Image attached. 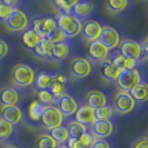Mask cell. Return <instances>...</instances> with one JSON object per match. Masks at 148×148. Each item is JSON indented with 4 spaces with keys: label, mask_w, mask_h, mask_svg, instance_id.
<instances>
[{
    "label": "cell",
    "mask_w": 148,
    "mask_h": 148,
    "mask_svg": "<svg viewBox=\"0 0 148 148\" xmlns=\"http://www.w3.org/2000/svg\"><path fill=\"white\" fill-rule=\"evenodd\" d=\"M35 77L36 73L32 69V67L23 62L15 65L10 71V82L16 88L17 87L25 88L34 85Z\"/></svg>",
    "instance_id": "1"
},
{
    "label": "cell",
    "mask_w": 148,
    "mask_h": 148,
    "mask_svg": "<svg viewBox=\"0 0 148 148\" xmlns=\"http://www.w3.org/2000/svg\"><path fill=\"white\" fill-rule=\"evenodd\" d=\"M55 18L57 27L62 31L67 39L77 37L82 32V22L73 15H57Z\"/></svg>",
    "instance_id": "2"
},
{
    "label": "cell",
    "mask_w": 148,
    "mask_h": 148,
    "mask_svg": "<svg viewBox=\"0 0 148 148\" xmlns=\"http://www.w3.org/2000/svg\"><path fill=\"white\" fill-rule=\"evenodd\" d=\"M141 75L138 68L130 69V70H124L120 71L118 78L116 79V85L120 89V91L124 92H130L138 84H140Z\"/></svg>",
    "instance_id": "3"
},
{
    "label": "cell",
    "mask_w": 148,
    "mask_h": 148,
    "mask_svg": "<svg viewBox=\"0 0 148 148\" xmlns=\"http://www.w3.org/2000/svg\"><path fill=\"white\" fill-rule=\"evenodd\" d=\"M31 28L37 32L41 39H46L57 28L56 18L50 15L39 16L32 19Z\"/></svg>",
    "instance_id": "4"
},
{
    "label": "cell",
    "mask_w": 148,
    "mask_h": 148,
    "mask_svg": "<svg viewBox=\"0 0 148 148\" xmlns=\"http://www.w3.org/2000/svg\"><path fill=\"white\" fill-rule=\"evenodd\" d=\"M5 23L8 30L14 32H20L27 30L30 27V19L23 10L14 9Z\"/></svg>",
    "instance_id": "5"
},
{
    "label": "cell",
    "mask_w": 148,
    "mask_h": 148,
    "mask_svg": "<svg viewBox=\"0 0 148 148\" xmlns=\"http://www.w3.org/2000/svg\"><path fill=\"white\" fill-rule=\"evenodd\" d=\"M92 71V65L84 57H75L69 62V74L74 78L82 79L88 77Z\"/></svg>",
    "instance_id": "6"
},
{
    "label": "cell",
    "mask_w": 148,
    "mask_h": 148,
    "mask_svg": "<svg viewBox=\"0 0 148 148\" xmlns=\"http://www.w3.org/2000/svg\"><path fill=\"white\" fill-rule=\"evenodd\" d=\"M40 120H41L42 126L46 129L51 130L53 128L62 125L64 116L56 106H47V107H45Z\"/></svg>",
    "instance_id": "7"
},
{
    "label": "cell",
    "mask_w": 148,
    "mask_h": 148,
    "mask_svg": "<svg viewBox=\"0 0 148 148\" xmlns=\"http://www.w3.org/2000/svg\"><path fill=\"white\" fill-rule=\"evenodd\" d=\"M112 109L120 115H126L134 110L136 103L128 92L118 91L112 99Z\"/></svg>",
    "instance_id": "8"
},
{
    "label": "cell",
    "mask_w": 148,
    "mask_h": 148,
    "mask_svg": "<svg viewBox=\"0 0 148 148\" xmlns=\"http://www.w3.org/2000/svg\"><path fill=\"white\" fill-rule=\"evenodd\" d=\"M118 52L128 59L140 61L143 58V51H141L139 42L132 40V39H124L118 45Z\"/></svg>",
    "instance_id": "9"
},
{
    "label": "cell",
    "mask_w": 148,
    "mask_h": 148,
    "mask_svg": "<svg viewBox=\"0 0 148 148\" xmlns=\"http://www.w3.org/2000/svg\"><path fill=\"white\" fill-rule=\"evenodd\" d=\"M97 40L101 45H104L105 47L110 51V50H114L118 47L119 42H120V36H119V32L114 27L103 26L101 32H100Z\"/></svg>",
    "instance_id": "10"
},
{
    "label": "cell",
    "mask_w": 148,
    "mask_h": 148,
    "mask_svg": "<svg viewBox=\"0 0 148 148\" xmlns=\"http://www.w3.org/2000/svg\"><path fill=\"white\" fill-rule=\"evenodd\" d=\"M95 11H96V5L92 1L82 0V1H75L70 15H73L82 22L85 20H88L95 14Z\"/></svg>",
    "instance_id": "11"
},
{
    "label": "cell",
    "mask_w": 148,
    "mask_h": 148,
    "mask_svg": "<svg viewBox=\"0 0 148 148\" xmlns=\"http://www.w3.org/2000/svg\"><path fill=\"white\" fill-rule=\"evenodd\" d=\"M73 52H74L73 47L67 40L62 42H58V44H53L49 60L53 62H62L69 59Z\"/></svg>",
    "instance_id": "12"
},
{
    "label": "cell",
    "mask_w": 148,
    "mask_h": 148,
    "mask_svg": "<svg viewBox=\"0 0 148 148\" xmlns=\"http://www.w3.org/2000/svg\"><path fill=\"white\" fill-rule=\"evenodd\" d=\"M56 107L59 109L64 117H71L78 109V103L74 97L69 94H65L56 100Z\"/></svg>",
    "instance_id": "13"
},
{
    "label": "cell",
    "mask_w": 148,
    "mask_h": 148,
    "mask_svg": "<svg viewBox=\"0 0 148 148\" xmlns=\"http://www.w3.org/2000/svg\"><path fill=\"white\" fill-rule=\"evenodd\" d=\"M20 92L19 90L14 86H7L0 89V106L3 107H10V106H18L20 101Z\"/></svg>",
    "instance_id": "14"
},
{
    "label": "cell",
    "mask_w": 148,
    "mask_h": 148,
    "mask_svg": "<svg viewBox=\"0 0 148 148\" xmlns=\"http://www.w3.org/2000/svg\"><path fill=\"white\" fill-rule=\"evenodd\" d=\"M87 53H88V58L92 62H104L105 60L108 59L109 50L98 40H95L89 42Z\"/></svg>",
    "instance_id": "15"
},
{
    "label": "cell",
    "mask_w": 148,
    "mask_h": 148,
    "mask_svg": "<svg viewBox=\"0 0 148 148\" xmlns=\"http://www.w3.org/2000/svg\"><path fill=\"white\" fill-rule=\"evenodd\" d=\"M74 120L82 124V126H85L86 128L91 127L94 125V123L96 121L95 110L88 107L87 105H82L78 107L76 114L74 115Z\"/></svg>",
    "instance_id": "16"
},
{
    "label": "cell",
    "mask_w": 148,
    "mask_h": 148,
    "mask_svg": "<svg viewBox=\"0 0 148 148\" xmlns=\"http://www.w3.org/2000/svg\"><path fill=\"white\" fill-rule=\"evenodd\" d=\"M67 84H68V78H67L66 75L62 74V73H59V71H56V73H53L52 82L49 89H48V91L56 99H58L59 97L66 94Z\"/></svg>",
    "instance_id": "17"
},
{
    "label": "cell",
    "mask_w": 148,
    "mask_h": 148,
    "mask_svg": "<svg viewBox=\"0 0 148 148\" xmlns=\"http://www.w3.org/2000/svg\"><path fill=\"white\" fill-rule=\"evenodd\" d=\"M101 28H103V26L98 21L92 20V19H88V20L82 21V34L86 40L91 42V41H95L98 39L100 32H101Z\"/></svg>",
    "instance_id": "18"
},
{
    "label": "cell",
    "mask_w": 148,
    "mask_h": 148,
    "mask_svg": "<svg viewBox=\"0 0 148 148\" xmlns=\"http://www.w3.org/2000/svg\"><path fill=\"white\" fill-rule=\"evenodd\" d=\"M23 114L20 107L18 106H10V107H3L0 110V118L5 121L9 123L10 125L15 126L18 125L22 120Z\"/></svg>",
    "instance_id": "19"
},
{
    "label": "cell",
    "mask_w": 148,
    "mask_h": 148,
    "mask_svg": "<svg viewBox=\"0 0 148 148\" xmlns=\"http://www.w3.org/2000/svg\"><path fill=\"white\" fill-rule=\"evenodd\" d=\"M85 103L88 107L92 108L94 110H96L100 107H104L107 105V97L103 91L96 90V89H91L85 96Z\"/></svg>",
    "instance_id": "20"
},
{
    "label": "cell",
    "mask_w": 148,
    "mask_h": 148,
    "mask_svg": "<svg viewBox=\"0 0 148 148\" xmlns=\"http://www.w3.org/2000/svg\"><path fill=\"white\" fill-rule=\"evenodd\" d=\"M90 132L97 139H104L109 137L114 132V124L111 120H96L91 126Z\"/></svg>",
    "instance_id": "21"
},
{
    "label": "cell",
    "mask_w": 148,
    "mask_h": 148,
    "mask_svg": "<svg viewBox=\"0 0 148 148\" xmlns=\"http://www.w3.org/2000/svg\"><path fill=\"white\" fill-rule=\"evenodd\" d=\"M109 60H110L111 64L116 67L119 71L135 69V68H138V65H139V61L125 58V57L121 56L118 51L114 52L112 56H111V58Z\"/></svg>",
    "instance_id": "22"
},
{
    "label": "cell",
    "mask_w": 148,
    "mask_h": 148,
    "mask_svg": "<svg viewBox=\"0 0 148 148\" xmlns=\"http://www.w3.org/2000/svg\"><path fill=\"white\" fill-rule=\"evenodd\" d=\"M99 74H100V76L104 78L105 80L116 82V79L118 78L120 71L111 64L110 60L107 59L105 60L104 62H101L100 68H99Z\"/></svg>",
    "instance_id": "23"
},
{
    "label": "cell",
    "mask_w": 148,
    "mask_h": 148,
    "mask_svg": "<svg viewBox=\"0 0 148 148\" xmlns=\"http://www.w3.org/2000/svg\"><path fill=\"white\" fill-rule=\"evenodd\" d=\"M21 41L27 49L32 51L38 46V44L41 41V38L31 27H29L28 29L23 31L21 36Z\"/></svg>",
    "instance_id": "24"
},
{
    "label": "cell",
    "mask_w": 148,
    "mask_h": 148,
    "mask_svg": "<svg viewBox=\"0 0 148 148\" xmlns=\"http://www.w3.org/2000/svg\"><path fill=\"white\" fill-rule=\"evenodd\" d=\"M52 44L48 39H41V41L38 44V46L32 50V53L44 60H49L50 58V53H51Z\"/></svg>",
    "instance_id": "25"
},
{
    "label": "cell",
    "mask_w": 148,
    "mask_h": 148,
    "mask_svg": "<svg viewBox=\"0 0 148 148\" xmlns=\"http://www.w3.org/2000/svg\"><path fill=\"white\" fill-rule=\"evenodd\" d=\"M52 78H53V73L41 71L36 75L34 85L37 88V90H48L52 82Z\"/></svg>",
    "instance_id": "26"
},
{
    "label": "cell",
    "mask_w": 148,
    "mask_h": 148,
    "mask_svg": "<svg viewBox=\"0 0 148 148\" xmlns=\"http://www.w3.org/2000/svg\"><path fill=\"white\" fill-rule=\"evenodd\" d=\"M49 136L56 141V144L58 146L65 145L67 141H68V139H69L67 126H64V125L56 127V128H53L51 130H49Z\"/></svg>",
    "instance_id": "27"
},
{
    "label": "cell",
    "mask_w": 148,
    "mask_h": 148,
    "mask_svg": "<svg viewBox=\"0 0 148 148\" xmlns=\"http://www.w3.org/2000/svg\"><path fill=\"white\" fill-rule=\"evenodd\" d=\"M130 97L135 100V103H144L148 98V86L145 82L138 84L135 88L129 92Z\"/></svg>",
    "instance_id": "28"
},
{
    "label": "cell",
    "mask_w": 148,
    "mask_h": 148,
    "mask_svg": "<svg viewBox=\"0 0 148 148\" xmlns=\"http://www.w3.org/2000/svg\"><path fill=\"white\" fill-rule=\"evenodd\" d=\"M107 11L111 15H118L125 11L129 6V1L127 0H108L105 3Z\"/></svg>",
    "instance_id": "29"
},
{
    "label": "cell",
    "mask_w": 148,
    "mask_h": 148,
    "mask_svg": "<svg viewBox=\"0 0 148 148\" xmlns=\"http://www.w3.org/2000/svg\"><path fill=\"white\" fill-rule=\"evenodd\" d=\"M67 130H68V135H69V138H73V139H79L88 130V128H86L85 126H82V124L77 123V121H70L67 126Z\"/></svg>",
    "instance_id": "30"
},
{
    "label": "cell",
    "mask_w": 148,
    "mask_h": 148,
    "mask_svg": "<svg viewBox=\"0 0 148 148\" xmlns=\"http://www.w3.org/2000/svg\"><path fill=\"white\" fill-rule=\"evenodd\" d=\"M45 107L41 104H39L37 100H34L28 107V116L29 119L32 121H38L41 118V115L44 112Z\"/></svg>",
    "instance_id": "31"
},
{
    "label": "cell",
    "mask_w": 148,
    "mask_h": 148,
    "mask_svg": "<svg viewBox=\"0 0 148 148\" xmlns=\"http://www.w3.org/2000/svg\"><path fill=\"white\" fill-rule=\"evenodd\" d=\"M37 100L44 107L47 106H56V98L52 96L48 90H37Z\"/></svg>",
    "instance_id": "32"
},
{
    "label": "cell",
    "mask_w": 148,
    "mask_h": 148,
    "mask_svg": "<svg viewBox=\"0 0 148 148\" xmlns=\"http://www.w3.org/2000/svg\"><path fill=\"white\" fill-rule=\"evenodd\" d=\"M36 146L37 148H57L58 145L56 141L49 136V134H40L36 138Z\"/></svg>",
    "instance_id": "33"
},
{
    "label": "cell",
    "mask_w": 148,
    "mask_h": 148,
    "mask_svg": "<svg viewBox=\"0 0 148 148\" xmlns=\"http://www.w3.org/2000/svg\"><path fill=\"white\" fill-rule=\"evenodd\" d=\"M75 1H64V0H56L52 1L51 5L59 11V15H70L71 14V8L74 6Z\"/></svg>",
    "instance_id": "34"
},
{
    "label": "cell",
    "mask_w": 148,
    "mask_h": 148,
    "mask_svg": "<svg viewBox=\"0 0 148 148\" xmlns=\"http://www.w3.org/2000/svg\"><path fill=\"white\" fill-rule=\"evenodd\" d=\"M96 120H110L114 116V109L109 105H106L104 107H100L95 110Z\"/></svg>",
    "instance_id": "35"
},
{
    "label": "cell",
    "mask_w": 148,
    "mask_h": 148,
    "mask_svg": "<svg viewBox=\"0 0 148 148\" xmlns=\"http://www.w3.org/2000/svg\"><path fill=\"white\" fill-rule=\"evenodd\" d=\"M14 134V126L0 118V141L8 140Z\"/></svg>",
    "instance_id": "36"
},
{
    "label": "cell",
    "mask_w": 148,
    "mask_h": 148,
    "mask_svg": "<svg viewBox=\"0 0 148 148\" xmlns=\"http://www.w3.org/2000/svg\"><path fill=\"white\" fill-rule=\"evenodd\" d=\"M12 10H14V8L10 7L5 0L0 1V22L1 23L6 22L9 15L12 12Z\"/></svg>",
    "instance_id": "37"
},
{
    "label": "cell",
    "mask_w": 148,
    "mask_h": 148,
    "mask_svg": "<svg viewBox=\"0 0 148 148\" xmlns=\"http://www.w3.org/2000/svg\"><path fill=\"white\" fill-rule=\"evenodd\" d=\"M46 39H48L52 45L53 44H58V42H62V41H66L67 38L66 36L62 34V31L57 27L56 29L52 31L51 34L48 36V37L46 38Z\"/></svg>",
    "instance_id": "38"
},
{
    "label": "cell",
    "mask_w": 148,
    "mask_h": 148,
    "mask_svg": "<svg viewBox=\"0 0 148 148\" xmlns=\"http://www.w3.org/2000/svg\"><path fill=\"white\" fill-rule=\"evenodd\" d=\"M96 139H97V138L94 136V134L91 133L90 130H87V132H86V133L84 134L82 137L79 138V140L82 141V144H84L86 147H88V148L90 147L92 144H94V141L96 140Z\"/></svg>",
    "instance_id": "39"
},
{
    "label": "cell",
    "mask_w": 148,
    "mask_h": 148,
    "mask_svg": "<svg viewBox=\"0 0 148 148\" xmlns=\"http://www.w3.org/2000/svg\"><path fill=\"white\" fill-rule=\"evenodd\" d=\"M148 139L146 135H143L137 137L135 140L132 143V148H147Z\"/></svg>",
    "instance_id": "40"
},
{
    "label": "cell",
    "mask_w": 148,
    "mask_h": 148,
    "mask_svg": "<svg viewBox=\"0 0 148 148\" xmlns=\"http://www.w3.org/2000/svg\"><path fill=\"white\" fill-rule=\"evenodd\" d=\"M66 144H67V147L68 148H88V147H86V146H85V145H84L79 139H73V138H69Z\"/></svg>",
    "instance_id": "41"
},
{
    "label": "cell",
    "mask_w": 148,
    "mask_h": 148,
    "mask_svg": "<svg viewBox=\"0 0 148 148\" xmlns=\"http://www.w3.org/2000/svg\"><path fill=\"white\" fill-rule=\"evenodd\" d=\"M8 52H9L8 44L5 41V40L0 39V60L3 59V58H6L8 55Z\"/></svg>",
    "instance_id": "42"
},
{
    "label": "cell",
    "mask_w": 148,
    "mask_h": 148,
    "mask_svg": "<svg viewBox=\"0 0 148 148\" xmlns=\"http://www.w3.org/2000/svg\"><path fill=\"white\" fill-rule=\"evenodd\" d=\"M89 148H111L108 141L105 139H96Z\"/></svg>",
    "instance_id": "43"
},
{
    "label": "cell",
    "mask_w": 148,
    "mask_h": 148,
    "mask_svg": "<svg viewBox=\"0 0 148 148\" xmlns=\"http://www.w3.org/2000/svg\"><path fill=\"white\" fill-rule=\"evenodd\" d=\"M3 148H19L18 146H16V145H12V144H10V145H7V146H5Z\"/></svg>",
    "instance_id": "44"
},
{
    "label": "cell",
    "mask_w": 148,
    "mask_h": 148,
    "mask_svg": "<svg viewBox=\"0 0 148 148\" xmlns=\"http://www.w3.org/2000/svg\"><path fill=\"white\" fill-rule=\"evenodd\" d=\"M57 148H68V147H67L66 145H61V146H58Z\"/></svg>",
    "instance_id": "45"
}]
</instances>
